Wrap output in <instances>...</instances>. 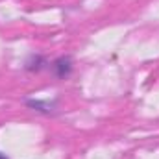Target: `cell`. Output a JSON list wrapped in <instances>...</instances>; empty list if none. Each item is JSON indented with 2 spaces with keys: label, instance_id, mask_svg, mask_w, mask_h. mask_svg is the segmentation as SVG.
I'll return each instance as SVG.
<instances>
[{
  "label": "cell",
  "instance_id": "277c9868",
  "mask_svg": "<svg viewBox=\"0 0 159 159\" xmlns=\"http://www.w3.org/2000/svg\"><path fill=\"white\" fill-rule=\"evenodd\" d=\"M0 159H9V157H6V156H4V154H0Z\"/></svg>",
  "mask_w": 159,
  "mask_h": 159
},
{
  "label": "cell",
  "instance_id": "6da1fadb",
  "mask_svg": "<svg viewBox=\"0 0 159 159\" xmlns=\"http://www.w3.org/2000/svg\"><path fill=\"white\" fill-rule=\"evenodd\" d=\"M52 69H54V74L57 76V78H69L70 74H72V69H74V65H72V57L70 56H61V57H57L54 63H52Z\"/></svg>",
  "mask_w": 159,
  "mask_h": 159
},
{
  "label": "cell",
  "instance_id": "7a4b0ae2",
  "mask_svg": "<svg viewBox=\"0 0 159 159\" xmlns=\"http://www.w3.org/2000/svg\"><path fill=\"white\" fill-rule=\"evenodd\" d=\"M26 106L34 111H39L44 115H50L57 109V102L56 100H26Z\"/></svg>",
  "mask_w": 159,
  "mask_h": 159
},
{
  "label": "cell",
  "instance_id": "3957f363",
  "mask_svg": "<svg viewBox=\"0 0 159 159\" xmlns=\"http://www.w3.org/2000/svg\"><path fill=\"white\" fill-rule=\"evenodd\" d=\"M46 65H48L46 57H43V56H39V54H34V56H30V57L26 59L24 69H26L28 72H39V70H43Z\"/></svg>",
  "mask_w": 159,
  "mask_h": 159
}]
</instances>
